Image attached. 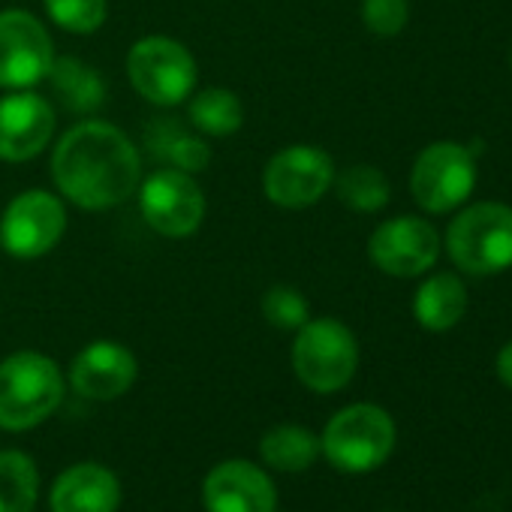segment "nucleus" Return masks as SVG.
<instances>
[{
    "label": "nucleus",
    "mask_w": 512,
    "mask_h": 512,
    "mask_svg": "<svg viewBox=\"0 0 512 512\" xmlns=\"http://www.w3.org/2000/svg\"><path fill=\"white\" fill-rule=\"evenodd\" d=\"M52 178L73 205L106 211L127 202L142 181V157L133 139L109 121L70 127L52 154Z\"/></svg>",
    "instance_id": "1"
},
{
    "label": "nucleus",
    "mask_w": 512,
    "mask_h": 512,
    "mask_svg": "<svg viewBox=\"0 0 512 512\" xmlns=\"http://www.w3.org/2000/svg\"><path fill=\"white\" fill-rule=\"evenodd\" d=\"M61 398L64 377L49 356L22 350L0 362V428L28 431L49 419Z\"/></svg>",
    "instance_id": "2"
},
{
    "label": "nucleus",
    "mask_w": 512,
    "mask_h": 512,
    "mask_svg": "<svg viewBox=\"0 0 512 512\" xmlns=\"http://www.w3.org/2000/svg\"><path fill=\"white\" fill-rule=\"evenodd\" d=\"M452 263L476 278L500 275L512 266V208L500 202H476L464 208L446 229Z\"/></svg>",
    "instance_id": "3"
},
{
    "label": "nucleus",
    "mask_w": 512,
    "mask_h": 512,
    "mask_svg": "<svg viewBox=\"0 0 512 512\" xmlns=\"http://www.w3.org/2000/svg\"><path fill=\"white\" fill-rule=\"evenodd\" d=\"M359 368L356 335L332 317L308 320L293 341V371L311 392L344 389Z\"/></svg>",
    "instance_id": "4"
},
{
    "label": "nucleus",
    "mask_w": 512,
    "mask_h": 512,
    "mask_svg": "<svg viewBox=\"0 0 512 512\" xmlns=\"http://www.w3.org/2000/svg\"><path fill=\"white\" fill-rule=\"evenodd\" d=\"M320 449L344 473H368L395 449V422L377 404H353L335 413L323 431Z\"/></svg>",
    "instance_id": "5"
},
{
    "label": "nucleus",
    "mask_w": 512,
    "mask_h": 512,
    "mask_svg": "<svg viewBox=\"0 0 512 512\" xmlns=\"http://www.w3.org/2000/svg\"><path fill=\"white\" fill-rule=\"evenodd\" d=\"M127 76L142 100L154 106H178L193 94L199 67L178 40L142 37L127 55Z\"/></svg>",
    "instance_id": "6"
},
{
    "label": "nucleus",
    "mask_w": 512,
    "mask_h": 512,
    "mask_svg": "<svg viewBox=\"0 0 512 512\" xmlns=\"http://www.w3.org/2000/svg\"><path fill=\"white\" fill-rule=\"evenodd\" d=\"M67 229V208L49 190H25L0 214V247L16 260H40L58 247Z\"/></svg>",
    "instance_id": "7"
},
{
    "label": "nucleus",
    "mask_w": 512,
    "mask_h": 512,
    "mask_svg": "<svg viewBox=\"0 0 512 512\" xmlns=\"http://www.w3.org/2000/svg\"><path fill=\"white\" fill-rule=\"evenodd\" d=\"M145 223L166 238H187L202 226L205 196L190 172L163 166L136 187Z\"/></svg>",
    "instance_id": "8"
},
{
    "label": "nucleus",
    "mask_w": 512,
    "mask_h": 512,
    "mask_svg": "<svg viewBox=\"0 0 512 512\" xmlns=\"http://www.w3.org/2000/svg\"><path fill=\"white\" fill-rule=\"evenodd\" d=\"M476 187V163L473 154L458 142H434L428 145L410 172V190L413 199L431 211L446 214L467 202V196Z\"/></svg>",
    "instance_id": "9"
},
{
    "label": "nucleus",
    "mask_w": 512,
    "mask_h": 512,
    "mask_svg": "<svg viewBox=\"0 0 512 512\" xmlns=\"http://www.w3.org/2000/svg\"><path fill=\"white\" fill-rule=\"evenodd\" d=\"M55 61L46 25L25 10L0 13V88L28 91L40 85Z\"/></svg>",
    "instance_id": "10"
},
{
    "label": "nucleus",
    "mask_w": 512,
    "mask_h": 512,
    "mask_svg": "<svg viewBox=\"0 0 512 512\" xmlns=\"http://www.w3.org/2000/svg\"><path fill=\"white\" fill-rule=\"evenodd\" d=\"M335 184V160L317 145H290L263 169V193L281 208H308Z\"/></svg>",
    "instance_id": "11"
},
{
    "label": "nucleus",
    "mask_w": 512,
    "mask_h": 512,
    "mask_svg": "<svg viewBox=\"0 0 512 512\" xmlns=\"http://www.w3.org/2000/svg\"><path fill=\"white\" fill-rule=\"evenodd\" d=\"M371 263L392 278H419L434 269L440 256V235L437 229L413 214L392 217L371 232L368 241Z\"/></svg>",
    "instance_id": "12"
},
{
    "label": "nucleus",
    "mask_w": 512,
    "mask_h": 512,
    "mask_svg": "<svg viewBox=\"0 0 512 512\" xmlns=\"http://www.w3.org/2000/svg\"><path fill=\"white\" fill-rule=\"evenodd\" d=\"M55 133V109L34 91H13L0 97V160H34Z\"/></svg>",
    "instance_id": "13"
},
{
    "label": "nucleus",
    "mask_w": 512,
    "mask_h": 512,
    "mask_svg": "<svg viewBox=\"0 0 512 512\" xmlns=\"http://www.w3.org/2000/svg\"><path fill=\"white\" fill-rule=\"evenodd\" d=\"M208 512H275L278 494L269 473L250 461L217 464L202 485Z\"/></svg>",
    "instance_id": "14"
},
{
    "label": "nucleus",
    "mask_w": 512,
    "mask_h": 512,
    "mask_svg": "<svg viewBox=\"0 0 512 512\" xmlns=\"http://www.w3.org/2000/svg\"><path fill=\"white\" fill-rule=\"evenodd\" d=\"M136 359L115 341L88 344L70 365V386L88 401H112L136 380Z\"/></svg>",
    "instance_id": "15"
},
{
    "label": "nucleus",
    "mask_w": 512,
    "mask_h": 512,
    "mask_svg": "<svg viewBox=\"0 0 512 512\" xmlns=\"http://www.w3.org/2000/svg\"><path fill=\"white\" fill-rule=\"evenodd\" d=\"M121 485L100 464H76L64 470L52 488V512H115Z\"/></svg>",
    "instance_id": "16"
},
{
    "label": "nucleus",
    "mask_w": 512,
    "mask_h": 512,
    "mask_svg": "<svg viewBox=\"0 0 512 512\" xmlns=\"http://www.w3.org/2000/svg\"><path fill=\"white\" fill-rule=\"evenodd\" d=\"M464 311H467V287L461 284V278L449 272L431 275L416 290L413 317L428 332H449L452 326L461 323Z\"/></svg>",
    "instance_id": "17"
},
{
    "label": "nucleus",
    "mask_w": 512,
    "mask_h": 512,
    "mask_svg": "<svg viewBox=\"0 0 512 512\" xmlns=\"http://www.w3.org/2000/svg\"><path fill=\"white\" fill-rule=\"evenodd\" d=\"M145 148L151 157L163 160L172 169L181 172H205L211 163V148L190 130L181 127L175 118H157L145 130Z\"/></svg>",
    "instance_id": "18"
},
{
    "label": "nucleus",
    "mask_w": 512,
    "mask_h": 512,
    "mask_svg": "<svg viewBox=\"0 0 512 512\" xmlns=\"http://www.w3.org/2000/svg\"><path fill=\"white\" fill-rule=\"evenodd\" d=\"M58 100L70 112H94L106 103V79L79 58H55L49 76Z\"/></svg>",
    "instance_id": "19"
},
{
    "label": "nucleus",
    "mask_w": 512,
    "mask_h": 512,
    "mask_svg": "<svg viewBox=\"0 0 512 512\" xmlns=\"http://www.w3.org/2000/svg\"><path fill=\"white\" fill-rule=\"evenodd\" d=\"M187 121L205 136H232L244 124V106L229 88H205L187 97Z\"/></svg>",
    "instance_id": "20"
},
{
    "label": "nucleus",
    "mask_w": 512,
    "mask_h": 512,
    "mask_svg": "<svg viewBox=\"0 0 512 512\" xmlns=\"http://www.w3.org/2000/svg\"><path fill=\"white\" fill-rule=\"evenodd\" d=\"M260 455L269 467L299 473L320 455V440L302 425H275L260 440Z\"/></svg>",
    "instance_id": "21"
},
{
    "label": "nucleus",
    "mask_w": 512,
    "mask_h": 512,
    "mask_svg": "<svg viewBox=\"0 0 512 512\" xmlns=\"http://www.w3.org/2000/svg\"><path fill=\"white\" fill-rule=\"evenodd\" d=\"M332 187H335L338 199L359 214H374V211L386 208V202L392 196V187H389V178L383 175V169L368 166V163H356V166L344 169L341 175H335Z\"/></svg>",
    "instance_id": "22"
},
{
    "label": "nucleus",
    "mask_w": 512,
    "mask_h": 512,
    "mask_svg": "<svg viewBox=\"0 0 512 512\" xmlns=\"http://www.w3.org/2000/svg\"><path fill=\"white\" fill-rule=\"evenodd\" d=\"M37 464L25 452H0V512H34Z\"/></svg>",
    "instance_id": "23"
},
{
    "label": "nucleus",
    "mask_w": 512,
    "mask_h": 512,
    "mask_svg": "<svg viewBox=\"0 0 512 512\" xmlns=\"http://www.w3.org/2000/svg\"><path fill=\"white\" fill-rule=\"evenodd\" d=\"M49 19L67 34L88 37L106 22V0H43Z\"/></svg>",
    "instance_id": "24"
},
{
    "label": "nucleus",
    "mask_w": 512,
    "mask_h": 512,
    "mask_svg": "<svg viewBox=\"0 0 512 512\" xmlns=\"http://www.w3.org/2000/svg\"><path fill=\"white\" fill-rule=\"evenodd\" d=\"M263 317L275 326V329H284V332H299L308 320H311V308H308V299L290 287V284H278L272 290H266L263 302Z\"/></svg>",
    "instance_id": "25"
},
{
    "label": "nucleus",
    "mask_w": 512,
    "mask_h": 512,
    "mask_svg": "<svg viewBox=\"0 0 512 512\" xmlns=\"http://www.w3.org/2000/svg\"><path fill=\"white\" fill-rule=\"evenodd\" d=\"M407 0H362V22L377 37H398L407 28Z\"/></svg>",
    "instance_id": "26"
},
{
    "label": "nucleus",
    "mask_w": 512,
    "mask_h": 512,
    "mask_svg": "<svg viewBox=\"0 0 512 512\" xmlns=\"http://www.w3.org/2000/svg\"><path fill=\"white\" fill-rule=\"evenodd\" d=\"M497 377H500L503 386L512 389V341L497 353Z\"/></svg>",
    "instance_id": "27"
}]
</instances>
